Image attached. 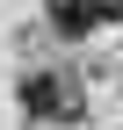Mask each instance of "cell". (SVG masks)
I'll list each match as a JSON object with an SVG mask.
<instances>
[{"label": "cell", "mask_w": 123, "mask_h": 130, "mask_svg": "<svg viewBox=\"0 0 123 130\" xmlns=\"http://www.w3.org/2000/svg\"><path fill=\"white\" fill-rule=\"evenodd\" d=\"M101 22H109L101 0H51V29L58 36H87V29H101Z\"/></svg>", "instance_id": "obj_2"}, {"label": "cell", "mask_w": 123, "mask_h": 130, "mask_svg": "<svg viewBox=\"0 0 123 130\" xmlns=\"http://www.w3.org/2000/svg\"><path fill=\"white\" fill-rule=\"evenodd\" d=\"M22 108L43 116V123H72V116H80V101H72V87H65L58 72H29V79H22Z\"/></svg>", "instance_id": "obj_1"}]
</instances>
